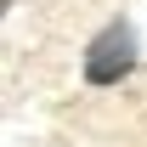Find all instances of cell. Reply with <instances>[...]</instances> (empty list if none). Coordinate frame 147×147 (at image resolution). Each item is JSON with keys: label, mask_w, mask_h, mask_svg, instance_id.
I'll return each instance as SVG.
<instances>
[{"label": "cell", "mask_w": 147, "mask_h": 147, "mask_svg": "<svg viewBox=\"0 0 147 147\" xmlns=\"http://www.w3.org/2000/svg\"><path fill=\"white\" fill-rule=\"evenodd\" d=\"M136 62H142L136 23L113 17V23H102L91 34V45H85V85H119V79L136 74Z\"/></svg>", "instance_id": "1"}]
</instances>
